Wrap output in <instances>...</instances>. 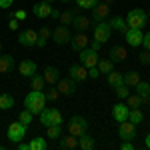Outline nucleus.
Wrapping results in <instances>:
<instances>
[{
	"label": "nucleus",
	"instance_id": "9",
	"mask_svg": "<svg viewBox=\"0 0 150 150\" xmlns=\"http://www.w3.org/2000/svg\"><path fill=\"white\" fill-rule=\"evenodd\" d=\"M118 136L122 140H134L136 138V124H132L130 120L120 122V126H118Z\"/></svg>",
	"mask_w": 150,
	"mask_h": 150
},
{
	"label": "nucleus",
	"instance_id": "31",
	"mask_svg": "<svg viewBox=\"0 0 150 150\" xmlns=\"http://www.w3.org/2000/svg\"><path fill=\"white\" fill-rule=\"evenodd\" d=\"M98 70H100V74H110L112 70H114V62L110 60V58H106V60H98Z\"/></svg>",
	"mask_w": 150,
	"mask_h": 150
},
{
	"label": "nucleus",
	"instance_id": "32",
	"mask_svg": "<svg viewBox=\"0 0 150 150\" xmlns=\"http://www.w3.org/2000/svg\"><path fill=\"white\" fill-rule=\"evenodd\" d=\"M128 120H130L132 124H140V122L144 120L142 110H140V108H130V110H128Z\"/></svg>",
	"mask_w": 150,
	"mask_h": 150
},
{
	"label": "nucleus",
	"instance_id": "34",
	"mask_svg": "<svg viewBox=\"0 0 150 150\" xmlns=\"http://www.w3.org/2000/svg\"><path fill=\"white\" fill-rule=\"evenodd\" d=\"M48 138L50 140H58L62 136V124H52V126H48Z\"/></svg>",
	"mask_w": 150,
	"mask_h": 150
},
{
	"label": "nucleus",
	"instance_id": "46",
	"mask_svg": "<svg viewBox=\"0 0 150 150\" xmlns=\"http://www.w3.org/2000/svg\"><path fill=\"white\" fill-rule=\"evenodd\" d=\"M120 148H122V150H134V146H132V140H122Z\"/></svg>",
	"mask_w": 150,
	"mask_h": 150
},
{
	"label": "nucleus",
	"instance_id": "33",
	"mask_svg": "<svg viewBox=\"0 0 150 150\" xmlns=\"http://www.w3.org/2000/svg\"><path fill=\"white\" fill-rule=\"evenodd\" d=\"M28 148L30 150H46V138H42V136H36L28 142Z\"/></svg>",
	"mask_w": 150,
	"mask_h": 150
},
{
	"label": "nucleus",
	"instance_id": "29",
	"mask_svg": "<svg viewBox=\"0 0 150 150\" xmlns=\"http://www.w3.org/2000/svg\"><path fill=\"white\" fill-rule=\"evenodd\" d=\"M30 86H32V90H44L46 88V82H44V78H42V74H32L30 76Z\"/></svg>",
	"mask_w": 150,
	"mask_h": 150
},
{
	"label": "nucleus",
	"instance_id": "26",
	"mask_svg": "<svg viewBox=\"0 0 150 150\" xmlns=\"http://www.w3.org/2000/svg\"><path fill=\"white\" fill-rule=\"evenodd\" d=\"M134 88H136V94H138L140 98L146 102V100H148V96H150V84H148V82H142V80H140Z\"/></svg>",
	"mask_w": 150,
	"mask_h": 150
},
{
	"label": "nucleus",
	"instance_id": "58",
	"mask_svg": "<svg viewBox=\"0 0 150 150\" xmlns=\"http://www.w3.org/2000/svg\"><path fill=\"white\" fill-rule=\"evenodd\" d=\"M148 18H150V10H148Z\"/></svg>",
	"mask_w": 150,
	"mask_h": 150
},
{
	"label": "nucleus",
	"instance_id": "11",
	"mask_svg": "<svg viewBox=\"0 0 150 150\" xmlns=\"http://www.w3.org/2000/svg\"><path fill=\"white\" fill-rule=\"evenodd\" d=\"M142 38H144V32L138 28H128L124 32V40L128 42V46H134V48L142 46Z\"/></svg>",
	"mask_w": 150,
	"mask_h": 150
},
{
	"label": "nucleus",
	"instance_id": "57",
	"mask_svg": "<svg viewBox=\"0 0 150 150\" xmlns=\"http://www.w3.org/2000/svg\"><path fill=\"white\" fill-rule=\"evenodd\" d=\"M104 2H106V4H108V2H110V0H104Z\"/></svg>",
	"mask_w": 150,
	"mask_h": 150
},
{
	"label": "nucleus",
	"instance_id": "44",
	"mask_svg": "<svg viewBox=\"0 0 150 150\" xmlns=\"http://www.w3.org/2000/svg\"><path fill=\"white\" fill-rule=\"evenodd\" d=\"M98 76H100V70H98V66L88 68V78H98Z\"/></svg>",
	"mask_w": 150,
	"mask_h": 150
},
{
	"label": "nucleus",
	"instance_id": "25",
	"mask_svg": "<svg viewBox=\"0 0 150 150\" xmlns=\"http://www.w3.org/2000/svg\"><path fill=\"white\" fill-rule=\"evenodd\" d=\"M108 24H110V28H112V30H118V32H122V34L128 30L126 18H122V16H114V18H112Z\"/></svg>",
	"mask_w": 150,
	"mask_h": 150
},
{
	"label": "nucleus",
	"instance_id": "16",
	"mask_svg": "<svg viewBox=\"0 0 150 150\" xmlns=\"http://www.w3.org/2000/svg\"><path fill=\"white\" fill-rule=\"evenodd\" d=\"M42 78L46 82V86H54L58 80H60V70L56 66H46L44 72H42Z\"/></svg>",
	"mask_w": 150,
	"mask_h": 150
},
{
	"label": "nucleus",
	"instance_id": "51",
	"mask_svg": "<svg viewBox=\"0 0 150 150\" xmlns=\"http://www.w3.org/2000/svg\"><path fill=\"white\" fill-rule=\"evenodd\" d=\"M50 18H54V20H56V18H60V10H54V8H52V12H50Z\"/></svg>",
	"mask_w": 150,
	"mask_h": 150
},
{
	"label": "nucleus",
	"instance_id": "7",
	"mask_svg": "<svg viewBox=\"0 0 150 150\" xmlns=\"http://www.w3.org/2000/svg\"><path fill=\"white\" fill-rule=\"evenodd\" d=\"M98 60H100V56H98L96 50H92V48H88V46L84 48V50H80V64L82 66L92 68V66L98 64Z\"/></svg>",
	"mask_w": 150,
	"mask_h": 150
},
{
	"label": "nucleus",
	"instance_id": "12",
	"mask_svg": "<svg viewBox=\"0 0 150 150\" xmlns=\"http://www.w3.org/2000/svg\"><path fill=\"white\" fill-rule=\"evenodd\" d=\"M68 76L76 82V84H78V82H84L86 78H88V68L82 66V64H74V66L68 68Z\"/></svg>",
	"mask_w": 150,
	"mask_h": 150
},
{
	"label": "nucleus",
	"instance_id": "54",
	"mask_svg": "<svg viewBox=\"0 0 150 150\" xmlns=\"http://www.w3.org/2000/svg\"><path fill=\"white\" fill-rule=\"evenodd\" d=\"M62 2H72V0H62Z\"/></svg>",
	"mask_w": 150,
	"mask_h": 150
},
{
	"label": "nucleus",
	"instance_id": "40",
	"mask_svg": "<svg viewBox=\"0 0 150 150\" xmlns=\"http://www.w3.org/2000/svg\"><path fill=\"white\" fill-rule=\"evenodd\" d=\"M98 2H100V0H76V4H78L80 8H84V10H92Z\"/></svg>",
	"mask_w": 150,
	"mask_h": 150
},
{
	"label": "nucleus",
	"instance_id": "53",
	"mask_svg": "<svg viewBox=\"0 0 150 150\" xmlns=\"http://www.w3.org/2000/svg\"><path fill=\"white\" fill-rule=\"evenodd\" d=\"M44 2H50V4H52V2H54V0H44Z\"/></svg>",
	"mask_w": 150,
	"mask_h": 150
},
{
	"label": "nucleus",
	"instance_id": "2",
	"mask_svg": "<svg viewBox=\"0 0 150 150\" xmlns=\"http://www.w3.org/2000/svg\"><path fill=\"white\" fill-rule=\"evenodd\" d=\"M146 22H148V12H144L142 8H132V10L128 12V16H126L128 28H138V30H142Z\"/></svg>",
	"mask_w": 150,
	"mask_h": 150
},
{
	"label": "nucleus",
	"instance_id": "35",
	"mask_svg": "<svg viewBox=\"0 0 150 150\" xmlns=\"http://www.w3.org/2000/svg\"><path fill=\"white\" fill-rule=\"evenodd\" d=\"M114 92H116V98H118V100H126L128 96H130V86L120 84V86H116V88H114Z\"/></svg>",
	"mask_w": 150,
	"mask_h": 150
},
{
	"label": "nucleus",
	"instance_id": "43",
	"mask_svg": "<svg viewBox=\"0 0 150 150\" xmlns=\"http://www.w3.org/2000/svg\"><path fill=\"white\" fill-rule=\"evenodd\" d=\"M138 60L142 62V64H150V52L146 50V48H144V50L138 54Z\"/></svg>",
	"mask_w": 150,
	"mask_h": 150
},
{
	"label": "nucleus",
	"instance_id": "30",
	"mask_svg": "<svg viewBox=\"0 0 150 150\" xmlns=\"http://www.w3.org/2000/svg\"><path fill=\"white\" fill-rule=\"evenodd\" d=\"M14 96L12 94H0V110H10L14 106Z\"/></svg>",
	"mask_w": 150,
	"mask_h": 150
},
{
	"label": "nucleus",
	"instance_id": "19",
	"mask_svg": "<svg viewBox=\"0 0 150 150\" xmlns=\"http://www.w3.org/2000/svg\"><path fill=\"white\" fill-rule=\"evenodd\" d=\"M58 146L62 150H74V148H78V138L72 136V134L60 136V138H58Z\"/></svg>",
	"mask_w": 150,
	"mask_h": 150
},
{
	"label": "nucleus",
	"instance_id": "14",
	"mask_svg": "<svg viewBox=\"0 0 150 150\" xmlns=\"http://www.w3.org/2000/svg\"><path fill=\"white\" fill-rule=\"evenodd\" d=\"M108 16H110V8H108L106 2H98L92 8V20L94 22H104Z\"/></svg>",
	"mask_w": 150,
	"mask_h": 150
},
{
	"label": "nucleus",
	"instance_id": "5",
	"mask_svg": "<svg viewBox=\"0 0 150 150\" xmlns=\"http://www.w3.org/2000/svg\"><path fill=\"white\" fill-rule=\"evenodd\" d=\"M88 130V122L82 118V116H72L68 120V134H72V136H82L84 132Z\"/></svg>",
	"mask_w": 150,
	"mask_h": 150
},
{
	"label": "nucleus",
	"instance_id": "48",
	"mask_svg": "<svg viewBox=\"0 0 150 150\" xmlns=\"http://www.w3.org/2000/svg\"><path fill=\"white\" fill-rule=\"evenodd\" d=\"M12 4H14V0H0V8H4V10L10 8Z\"/></svg>",
	"mask_w": 150,
	"mask_h": 150
},
{
	"label": "nucleus",
	"instance_id": "8",
	"mask_svg": "<svg viewBox=\"0 0 150 150\" xmlns=\"http://www.w3.org/2000/svg\"><path fill=\"white\" fill-rule=\"evenodd\" d=\"M70 32H68V26H64V24H60L56 26L54 30H52V40L56 42L58 46H64V44H70Z\"/></svg>",
	"mask_w": 150,
	"mask_h": 150
},
{
	"label": "nucleus",
	"instance_id": "20",
	"mask_svg": "<svg viewBox=\"0 0 150 150\" xmlns=\"http://www.w3.org/2000/svg\"><path fill=\"white\" fill-rule=\"evenodd\" d=\"M16 62H14V56L12 54H0V74H6L14 70Z\"/></svg>",
	"mask_w": 150,
	"mask_h": 150
},
{
	"label": "nucleus",
	"instance_id": "18",
	"mask_svg": "<svg viewBox=\"0 0 150 150\" xmlns=\"http://www.w3.org/2000/svg\"><path fill=\"white\" fill-rule=\"evenodd\" d=\"M70 46H72L74 52L84 50V48L88 46V38H86V34H84V32H78L76 36H72V38H70Z\"/></svg>",
	"mask_w": 150,
	"mask_h": 150
},
{
	"label": "nucleus",
	"instance_id": "56",
	"mask_svg": "<svg viewBox=\"0 0 150 150\" xmlns=\"http://www.w3.org/2000/svg\"><path fill=\"white\" fill-rule=\"evenodd\" d=\"M146 102H148V104H150V96H148V100H146Z\"/></svg>",
	"mask_w": 150,
	"mask_h": 150
},
{
	"label": "nucleus",
	"instance_id": "45",
	"mask_svg": "<svg viewBox=\"0 0 150 150\" xmlns=\"http://www.w3.org/2000/svg\"><path fill=\"white\" fill-rule=\"evenodd\" d=\"M18 26H20V20L10 18V22H8V30H18Z\"/></svg>",
	"mask_w": 150,
	"mask_h": 150
},
{
	"label": "nucleus",
	"instance_id": "10",
	"mask_svg": "<svg viewBox=\"0 0 150 150\" xmlns=\"http://www.w3.org/2000/svg\"><path fill=\"white\" fill-rule=\"evenodd\" d=\"M38 42V32L32 30V28H26L18 34V44L20 46H36Z\"/></svg>",
	"mask_w": 150,
	"mask_h": 150
},
{
	"label": "nucleus",
	"instance_id": "21",
	"mask_svg": "<svg viewBox=\"0 0 150 150\" xmlns=\"http://www.w3.org/2000/svg\"><path fill=\"white\" fill-rule=\"evenodd\" d=\"M18 70H20V74L22 76H26V78H30L32 74H36V62L34 60H22L20 64H18Z\"/></svg>",
	"mask_w": 150,
	"mask_h": 150
},
{
	"label": "nucleus",
	"instance_id": "27",
	"mask_svg": "<svg viewBox=\"0 0 150 150\" xmlns=\"http://www.w3.org/2000/svg\"><path fill=\"white\" fill-rule=\"evenodd\" d=\"M108 76V84L112 86V88H116V86H120V84H124V76H122V72H116V70H112L110 74H106Z\"/></svg>",
	"mask_w": 150,
	"mask_h": 150
},
{
	"label": "nucleus",
	"instance_id": "41",
	"mask_svg": "<svg viewBox=\"0 0 150 150\" xmlns=\"http://www.w3.org/2000/svg\"><path fill=\"white\" fill-rule=\"evenodd\" d=\"M38 38L48 42V38H52V30H50V28H46V26H44V28H40V30H38Z\"/></svg>",
	"mask_w": 150,
	"mask_h": 150
},
{
	"label": "nucleus",
	"instance_id": "55",
	"mask_svg": "<svg viewBox=\"0 0 150 150\" xmlns=\"http://www.w3.org/2000/svg\"><path fill=\"white\" fill-rule=\"evenodd\" d=\"M0 52H2V42H0Z\"/></svg>",
	"mask_w": 150,
	"mask_h": 150
},
{
	"label": "nucleus",
	"instance_id": "36",
	"mask_svg": "<svg viewBox=\"0 0 150 150\" xmlns=\"http://www.w3.org/2000/svg\"><path fill=\"white\" fill-rule=\"evenodd\" d=\"M128 100V108H140V106H142V104H144V100H142V98H140L138 94H134V96H128L126 98Z\"/></svg>",
	"mask_w": 150,
	"mask_h": 150
},
{
	"label": "nucleus",
	"instance_id": "17",
	"mask_svg": "<svg viewBox=\"0 0 150 150\" xmlns=\"http://www.w3.org/2000/svg\"><path fill=\"white\" fill-rule=\"evenodd\" d=\"M50 12H52V6H50V2H44V0L32 6V14H34L36 18H40V20L48 18V16H50Z\"/></svg>",
	"mask_w": 150,
	"mask_h": 150
},
{
	"label": "nucleus",
	"instance_id": "4",
	"mask_svg": "<svg viewBox=\"0 0 150 150\" xmlns=\"http://www.w3.org/2000/svg\"><path fill=\"white\" fill-rule=\"evenodd\" d=\"M24 136H26V124H22L20 120L12 122L6 130V138L10 140L12 144H18L20 140H24Z\"/></svg>",
	"mask_w": 150,
	"mask_h": 150
},
{
	"label": "nucleus",
	"instance_id": "28",
	"mask_svg": "<svg viewBox=\"0 0 150 150\" xmlns=\"http://www.w3.org/2000/svg\"><path fill=\"white\" fill-rule=\"evenodd\" d=\"M122 76H124V84L126 86H136L140 82V74L136 70H128L126 74H122Z\"/></svg>",
	"mask_w": 150,
	"mask_h": 150
},
{
	"label": "nucleus",
	"instance_id": "39",
	"mask_svg": "<svg viewBox=\"0 0 150 150\" xmlns=\"http://www.w3.org/2000/svg\"><path fill=\"white\" fill-rule=\"evenodd\" d=\"M32 112H30V110H26V108H24L22 112H20V114H18V120H20V122H22V124H26V126H28V124H30V122H32Z\"/></svg>",
	"mask_w": 150,
	"mask_h": 150
},
{
	"label": "nucleus",
	"instance_id": "13",
	"mask_svg": "<svg viewBox=\"0 0 150 150\" xmlns=\"http://www.w3.org/2000/svg\"><path fill=\"white\" fill-rule=\"evenodd\" d=\"M56 88H58V92L62 94V96H70V94H74L76 92V82L72 80V78H60V80L56 82Z\"/></svg>",
	"mask_w": 150,
	"mask_h": 150
},
{
	"label": "nucleus",
	"instance_id": "22",
	"mask_svg": "<svg viewBox=\"0 0 150 150\" xmlns=\"http://www.w3.org/2000/svg\"><path fill=\"white\" fill-rule=\"evenodd\" d=\"M126 48L124 46H112L110 48V60L112 62H124L126 60Z\"/></svg>",
	"mask_w": 150,
	"mask_h": 150
},
{
	"label": "nucleus",
	"instance_id": "15",
	"mask_svg": "<svg viewBox=\"0 0 150 150\" xmlns=\"http://www.w3.org/2000/svg\"><path fill=\"white\" fill-rule=\"evenodd\" d=\"M128 110H130V108H128L124 102H116L114 106H112V118L120 124V122L128 120Z\"/></svg>",
	"mask_w": 150,
	"mask_h": 150
},
{
	"label": "nucleus",
	"instance_id": "42",
	"mask_svg": "<svg viewBox=\"0 0 150 150\" xmlns=\"http://www.w3.org/2000/svg\"><path fill=\"white\" fill-rule=\"evenodd\" d=\"M8 16H10V18H16V20H26L28 14H26V10H16V12H10Z\"/></svg>",
	"mask_w": 150,
	"mask_h": 150
},
{
	"label": "nucleus",
	"instance_id": "49",
	"mask_svg": "<svg viewBox=\"0 0 150 150\" xmlns=\"http://www.w3.org/2000/svg\"><path fill=\"white\" fill-rule=\"evenodd\" d=\"M100 46H102V44H100V42H98V40H94V38H92V44H90V48H92V50H96V52H98V50H100Z\"/></svg>",
	"mask_w": 150,
	"mask_h": 150
},
{
	"label": "nucleus",
	"instance_id": "52",
	"mask_svg": "<svg viewBox=\"0 0 150 150\" xmlns=\"http://www.w3.org/2000/svg\"><path fill=\"white\" fill-rule=\"evenodd\" d=\"M144 146H146V148H150V134L144 138Z\"/></svg>",
	"mask_w": 150,
	"mask_h": 150
},
{
	"label": "nucleus",
	"instance_id": "47",
	"mask_svg": "<svg viewBox=\"0 0 150 150\" xmlns=\"http://www.w3.org/2000/svg\"><path fill=\"white\" fill-rule=\"evenodd\" d=\"M142 44H144V48L150 52V32H146V34H144V38H142Z\"/></svg>",
	"mask_w": 150,
	"mask_h": 150
},
{
	"label": "nucleus",
	"instance_id": "24",
	"mask_svg": "<svg viewBox=\"0 0 150 150\" xmlns=\"http://www.w3.org/2000/svg\"><path fill=\"white\" fill-rule=\"evenodd\" d=\"M94 146H96V140L90 136V134H82V136H78V148L80 150H92Z\"/></svg>",
	"mask_w": 150,
	"mask_h": 150
},
{
	"label": "nucleus",
	"instance_id": "37",
	"mask_svg": "<svg viewBox=\"0 0 150 150\" xmlns=\"http://www.w3.org/2000/svg\"><path fill=\"white\" fill-rule=\"evenodd\" d=\"M74 12H70V10H64V12H60V22L64 24V26H68V24H72V20H74Z\"/></svg>",
	"mask_w": 150,
	"mask_h": 150
},
{
	"label": "nucleus",
	"instance_id": "50",
	"mask_svg": "<svg viewBox=\"0 0 150 150\" xmlns=\"http://www.w3.org/2000/svg\"><path fill=\"white\" fill-rule=\"evenodd\" d=\"M16 146H18V150H30V148H28V144H26V142H22V140H20Z\"/></svg>",
	"mask_w": 150,
	"mask_h": 150
},
{
	"label": "nucleus",
	"instance_id": "23",
	"mask_svg": "<svg viewBox=\"0 0 150 150\" xmlns=\"http://www.w3.org/2000/svg\"><path fill=\"white\" fill-rule=\"evenodd\" d=\"M72 26H74L78 32H86V30L90 28V18H88V16H74Z\"/></svg>",
	"mask_w": 150,
	"mask_h": 150
},
{
	"label": "nucleus",
	"instance_id": "38",
	"mask_svg": "<svg viewBox=\"0 0 150 150\" xmlns=\"http://www.w3.org/2000/svg\"><path fill=\"white\" fill-rule=\"evenodd\" d=\"M44 94H46V102H48V100H50V102H56V98L60 96V92H58L56 86H48V90Z\"/></svg>",
	"mask_w": 150,
	"mask_h": 150
},
{
	"label": "nucleus",
	"instance_id": "3",
	"mask_svg": "<svg viewBox=\"0 0 150 150\" xmlns=\"http://www.w3.org/2000/svg\"><path fill=\"white\" fill-rule=\"evenodd\" d=\"M40 122H42V126H52V124H62L64 122V118H62V114H60V110L58 108H42L40 110Z\"/></svg>",
	"mask_w": 150,
	"mask_h": 150
},
{
	"label": "nucleus",
	"instance_id": "6",
	"mask_svg": "<svg viewBox=\"0 0 150 150\" xmlns=\"http://www.w3.org/2000/svg\"><path fill=\"white\" fill-rule=\"evenodd\" d=\"M110 36H112V28H110V24L106 22H96L94 26V40H98L100 44H106L108 40H110Z\"/></svg>",
	"mask_w": 150,
	"mask_h": 150
},
{
	"label": "nucleus",
	"instance_id": "1",
	"mask_svg": "<svg viewBox=\"0 0 150 150\" xmlns=\"http://www.w3.org/2000/svg\"><path fill=\"white\" fill-rule=\"evenodd\" d=\"M46 106V94L44 90H30L24 98V108L32 114H40V110Z\"/></svg>",
	"mask_w": 150,
	"mask_h": 150
}]
</instances>
